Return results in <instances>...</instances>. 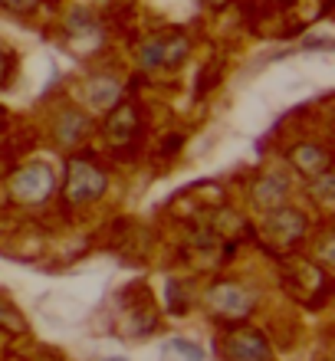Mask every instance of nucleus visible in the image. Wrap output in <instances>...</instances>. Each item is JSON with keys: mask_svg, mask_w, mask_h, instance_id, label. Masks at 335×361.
Wrapping results in <instances>:
<instances>
[{"mask_svg": "<svg viewBox=\"0 0 335 361\" xmlns=\"http://www.w3.org/2000/svg\"><path fill=\"white\" fill-rule=\"evenodd\" d=\"M293 161H296L299 171L312 174V178L329 171V154L322 152V148H316V145H299L296 152H293Z\"/></svg>", "mask_w": 335, "mask_h": 361, "instance_id": "nucleus-4", "label": "nucleus"}, {"mask_svg": "<svg viewBox=\"0 0 335 361\" xmlns=\"http://www.w3.org/2000/svg\"><path fill=\"white\" fill-rule=\"evenodd\" d=\"M0 4H4V7H10V10H23V13L37 7V0H0Z\"/></svg>", "mask_w": 335, "mask_h": 361, "instance_id": "nucleus-13", "label": "nucleus"}, {"mask_svg": "<svg viewBox=\"0 0 335 361\" xmlns=\"http://www.w3.org/2000/svg\"><path fill=\"white\" fill-rule=\"evenodd\" d=\"M86 128V118L83 115H73V112H66L63 115V122H59V142H76L79 138V132Z\"/></svg>", "mask_w": 335, "mask_h": 361, "instance_id": "nucleus-9", "label": "nucleus"}, {"mask_svg": "<svg viewBox=\"0 0 335 361\" xmlns=\"http://www.w3.org/2000/svg\"><path fill=\"white\" fill-rule=\"evenodd\" d=\"M174 345H178V348H181V352L188 355V358H191V361H201V358H204V355L197 352V348H191V345H188V342H174Z\"/></svg>", "mask_w": 335, "mask_h": 361, "instance_id": "nucleus-14", "label": "nucleus"}, {"mask_svg": "<svg viewBox=\"0 0 335 361\" xmlns=\"http://www.w3.org/2000/svg\"><path fill=\"white\" fill-rule=\"evenodd\" d=\"M102 188H106V178L92 168V164L86 161H73V168H69V200H92L102 194Z\"/></svg>", "mask_w": 335, "mask_h": 361, "instance_id": "nucleus-2", "label": "nucleus"}, {"mask_svg": "<svg viewBox=\"0 0 335 361\" xmlns=\"http://www.w3.org/2000/svg\"><path fill=\"white\" fill-rule=\"evenodd\" d=\"M49 190H53V171L39 161L23 168V171L13 178V194H17L20 200H30V204L49 197Z\"/></svg>", "mask_w": 335, "mask_h": 361, "instance_id": "nucleus-1", "label": "nucleus"}, {"mask_svg": "<svg viewBox=\"0 0 335 361\" xmlns=\"http://www.w3.org/2000/svg\"><path fill=\"white\" fill-rule=\"evenodd\" d=\"M115 95H118V86H115V82H106V86L92 89V102H96V105H109Z\"/></svg>", "mask_w": 335, "mask_h": 361, "instance_id": "nucleus-11", "label": "nucleus"}, {"mask_svg": "<svg viewBox=\"0 0 335 361\" xmlns=\"http://www.w3.org/2000/svg\"><path fill=\"white\" fill-rule=\"evenodd\" d=\"M283 194H286V180H279V178H267L257 190V197L263 200V204H273V200L283 197Z\"/></svg>", "mask_w": 335, "mask_h": 361, "instance_id": "nucleus-10", "label": "nucleus"}, {"mask_svg": "<svg viewBox=\"0 0 335 361\" xmlns=\"http://www.w3.org/2000/svg\"><path fill=\"white\" fill-rule=\"evenodd\" d=\"M230 355L237 361H257V358L263 361L267 358V348H263V338L257 332H243L230 342Z\"/></svg>", "mask_w": 335, "mask_h": 361, "instance_id": "nucleus-5", "label": "nucleus"}, {"mask_svg": "<svg viewBox=\"0 0 335 361\" xmlns=\"http://www.w3.org/2000/svg\"><path fill=\"white\" fill-rule=\"evenodd\" d=\"M316 197H322V200L332 197V178H329L326 171H322V178H319V184H316Z\"/></svg>", "mask_w": 335, "mask_h": 361, "instance_id": "nucleus-12", "label": "nucleus"}, {"mask_svg": "<svg viewBox=\"0 0 335 361\" xmlns=\"http://www.w3.org/2000/svg\"><path fill=\"white\" fill-rule=\"evenodd\" d=\"M214 302L224 305V309H230V312H247V309H250V295L240 293V289H233V286H224V289H217V293H214Z\"/></svg>", "mask_w": 335, "mask_h": 361, "instance_id": "nucleus-8", "label": "nucleus"}, {"mask_svg": "<svg viewBox=\"0 0 335 361\" xmlns=\"http://www.w3.org/2000/svg\"><path fill=\"white\" fill-rule=\"evenodd\" d=\"M184 53H188V43H184V39H168V43H152V47H145L142 59L148 66H162V63H178Z\"/></svg>", "mask_w": 335, "mask_h": 361, "instance_id": "nucleus-3", "label": "nucleus"}, {"mask_svg": "<svg viewBox=\"0 0 335 361\" xmlns=\"http://www.w3.org/2000/svg\"><path fill=\"white\" fill-rule=\"evenodd\" d=\"M106 361H115V358H106Z\"/></svg>", "mask_w": 335, "mask_h": 361, "instance_id": "nucleus-15", "label": "nucleus"}, {"mask_svg": "<svg viewBox=\"0 0 335 361\" xmlns=\"http://www.w3.org/2000/svg\"><path fill=\"white\" fill-rule=\"evenodd\" d=\"M269 227H273V233H276L279 240H296V237H303L306 220L299 217L296 210H283V214H273Z\"/></svg>", "mask_w": 335, "mask_h": 361, "instance_id": "nucleus-6", "label": "nucleus"}, {"mask_svg": "<svg viewBox=\"0 0 335 361\" xmlns=\"http://www.w3.org/2000/svg\"><path fill=\"white\" fill-rule=\"evenodd\" d=\"M135 128V112L128 109V105H118L115 109V115L109 118V125H106V132L112 135L115 142H122V138H128V132Z\"/></svg>", "mask_w": 335, "mask_h": 361, "instance_id": "nucleus-7", "label": "nucleus"}]
</instances>
